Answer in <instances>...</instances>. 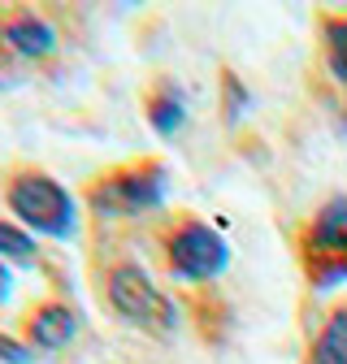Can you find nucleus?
<instances>
[{
	"label": "nucleus",
	"mask_w": 347,
	"mask_h": 364,
	"mask_svg": "<svg viewBox=\"0 0 347 364\" xmlns=\"http://www.w3.org/2000/svg\"><path fill=\"white\" fill-rule=\"evenodd\" d=\"M0 360H5V364H35V347L26 338L0 334Z\"/></svg>",
	"instance_id": "f8f14e48"
},
{
	"label": "nucleus",
	"mask_w": 347,
	"mask_h": 364,
	"mask_svg": "<svg viewBox=\"0 0 347 364\" xmlns=\"http://www.w3.org/2000/svg\"><path fill=\"white\" fill-rule=\"evenodd\" d=\"M222 87H226V122H239V113L247 109V91L235 74H222Z\"/></svg>",
	"instance_id": "ddd939ff"
},
{
	"label": "nucleus",
	"mask_w": 347,
	"mask_h": 364,
	"mask_svg": "<svg viewBox=\"0 0 347 364\" xmlns=\"http://www.w3.org/2000/svg\"><path fill=\"white\" fill-rule=\"evenodd\" d=\"M148 126L161 134V139H174V134L187 126V96L174 82L152 87V96H148Z\"/></svg>",
	"instance_id": "6e6552de"
},
{
	"label": "nucleus",
	"mask_w": 347,
	"mask_h": 364,
	"mask_svg": "<svg viewBox=\"0 0 347 364\" xmlns=\"http://www.w3.org/2000/svg\"><path fill=\"white\" fill-rule=\"evenodd\" d=\"M0 39H5V48H14L18 57H31V61H43L57 53V26L43 18V14H14L5 26H0Z\"/></svg>",
	"instance_id": "0eeeda50"
},
{
	"label": "nucleus",
	"mask_w": 347,
	"mask_h": 364,
	"mask_svg": "<svg viewBox=\"0 0 347 364\" xmlns=\"http://www.w3.org/2000/svg\"><path fill=\"white\" fill-rule=\"evenodd\" d=\"M165 264H169V278L174 282H213V278H222L226 264H230V243L213 230V225L187 217L178 221L169 230L165 239Z\"/></svg>",
	"instance_id": "20e7f679"
},
{
	"label": "nucleus",
	"mask_w": 347,
	"mask_h": 364,
	"mask_svg": "<svg viewBox=\"0 0 347 364\" xmlns=\"http://www.w3.org/2000/svg\"><path fill=\"white\" fill-rule=\"evenodd\" d=\"M309 364H347V304H338L309 347Z\"/></svg>",
	"instance_id": "1a4fd4ad"
},
{
	"label": "nucleus",
	"mask_w": 347,
	"mask_h": 364,
	"mask_svg": "<svg viewBox=\"0 0 347 364\" xmlns=\"http://www.w3.org/2000/svg\"><path fill=\"white\" fill-rule=\"evenodd\" d=\"M105 299L109 308L122 316L126 326H135L144 334H156V338H169L174 330H178V304H174L152 278L148 269L139 264H113L109 278H105Z\"/></svg>",
	"instance_id": "7ed1b4c3"
},
{
	"label": "nucleus",
	"mask_w": 347,
	"mask_h": 364,
	"mask_svg": "<svg viewBox=\"0 0 347 364\" xmlns=\"http://www.w3.org/2000/svg\"><path fill=\"white\" fill-rule=\"evenodd\" d=\"M169 196V169L161 161H135L109 169L87 187V208L96 221H117V217H148L165 204Z\"/></svg>",
	"instance_id": "f03ea898"
},
{
	"label": "nucleus",
	"mask_w": 347,
	"mask_h": 364,
	"mask_svg": "<svg viewBox=\"0 0 347 364\" xmlns=\"http://www.w3.org/2000/svg\"><path fill=\"white\" fill-rule=\"evenodd\" d=\"M304 264H309V282L317 291L347 282V196H334L313 217L309 235H304Z\"/></svg>",
	"instance_id": "39448f33"
},
{
	"label": "nucleus",
	"mask_w": 347,
	"mask_h": 364,
	"mask_svg": "<svg viewBox=\"0 0 347 364\" xmlns=\"http://www.w3.org/2000/svg\"><path fill=\"white\" fill-rule=\"evenodd\" d=\"M78 312L61 299H48L39 304L31 316H26V343L35 351H65L74 338H78Z\"/></svg>",
	"instance_id": "423d86ee"
},
{
	"label": "nucleus",
	"mask_w": 347,
	"mask_h": 364,
	"mask_svg": "<svg viewBox=\"0 0 347 364\" xmlns=\"http://www.w3.org/2000/svg\"><path fill=\"white\" fill-rule=\"evenodd\" d=\"M5 204L14 213V221L35 239H57L70 243L82 230V213H78V196L65 187L61 178H53L48 169H18L5 182Z\"/></svg>",
	"instance_id": "f257e3e1"
},
{
	"label": "nucleus",
	"mask_w": 347,
	"mask_h": 364,
	"mask_svg": "<svg viewBox=\"0 0 347 364\" xmlns=\"http://www.w3.org/2000/svg\"><path fill=\"white\" fill-rule=\"evenodd\" d=\"M14 299V264L0 260V304H9Z\"/></svg>",
	"instance_id": "4468645a"
},
{
	"label": "nucleus",
	"mask_w": 347,
	"mask_h": 364,
	"mask_svg": "<svg viewBox=\"0 0 347 364\" xmlns=\"http://www.w3.org/2000/svg\"><path fill=\"white\" fill-rule=\"evenodd\" d=\"M321 35H326V65L347 87V18H330L321 26Z\"/></svg>",
	"instance_id": "9b49d317"
},
{
	"label": "nucleus",
	"mask_w": 347,
	"mask_h": 364,
	"mask_svg": "<svg viewBox=\"0 0 347 364\" xmlns=\"http://www.w3.org/2000/svg\"><path fill=\"white\" fill-rule=\"evenodd\" d=\"M0 260H5V264H22V269H31V264L39 260V239L26 235L18 221H0Z\"/></svg>",
	"instance_id": "9d476101"
}]
</instances>
